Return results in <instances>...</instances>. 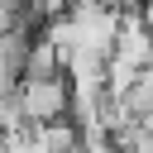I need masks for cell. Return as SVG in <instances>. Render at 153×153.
<instances>
[{
  "label": "cell",
  "instance_id": "cell-1",
  "mask_svg": "<svg viewBox=\"0 0 153 153\" xmlns=\"http://www.w3.org/2000/svg\"><path fill=\"white\" fill-rule=\"evenodd\" d=\"M19 105L29 124H53L72 115V76L48 72V76H19Z\"/></svg>",
  "mask_w": 153,
  "mask_h": 153
},
{
  "label": "cell",
  "instance_id": "cell-2",
  "mask_svg": "<svg viewBox=\"0 0 153 153\" xmlns=\"http://www.w3.org/2000/svg\"><path fill=\"white\" fill-rule=\"evenodd\" d=\"M110 57L124 62V67H134V72L153 62V33H148V24H143L139 10H120V29H115V53Z\"/></svg>",
  "mask_w": 153,
  "mask_h": 153
},
{
  "label": "cell",
  "instance_id": "cell-3",
  "mask_svg": "<svg viewBox=\"0 0 153 153\" xmlns=\"http://www.w3.org/2000/svg\"><path fill=\"white\" fill-rule=\"evenodd\" d=\"M0 153H10V134L5 129H0Z\"/></svg>",
  "mask_w": 153,
  "mask_h": 153
}]
</instances>
